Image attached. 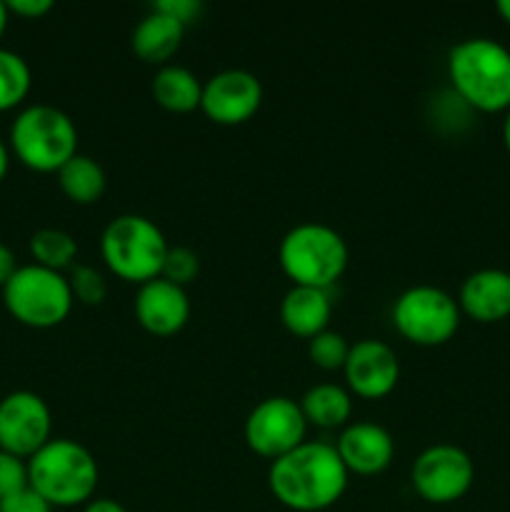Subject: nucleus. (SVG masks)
I'll return each instance as SVG.
<instances>
[{"instance_id":"f257e3e1","label":"nucleus","mask_w":510,"mask_h":512,"mask_svg":"<svg viewBox=\"0 0 510 512\" xmlns=\"http://www.w3.org/2000/svg\"><path fill=\"white\" fill-rule=\"evenodd\" d=\"M348 468L330 443L305 440L283 458L273 460L268 485L275 500L295 512H320L343 498Z\"/></svg>"},{"instance_id":"f03ea898","label":"nucleus","mask_w":510,"mask_h":512,"mask_svg":"<svg viewBox=\"0 0 510 512\" xmlns=\"http://www.w3.org/2000/svg\"><path fill=\"white\" fill-rule=\"evenodd\" d=\"M448 78L470 108L498 113L510 108V50L485 35L465 38L448 53Z\"/></svg>"},{"instance_id":"7ed1b4c3","label":"nucleus","mask_w":510,"mask_h":512,"mask_svg":"<svg viewBox=\"0 0 510 512\" xmlns=\"http://www.w3.org/2000/svg\"><path fill=\"white\" fill-rule=\"evenodd\" d=\"M98 475L93 453L70 438H50L28 458V485L53 508H73L93 500Z\"/></svg>"},{"instance_id":"20e7f679","label":"nucleus","mask_w":510,"mask_h":512,"mask_svg":"<svg viewBox=\"0 0 510 512\" xmlns=\"http://www.w3.org/2000/svg\"><path fill=\"white\" fill-rule=\"evenodd\" d=\"M278 260L293 285L328 290L348 268V245L330 225L300 223L280 240Z\"/></svg>"},{"instance_id":"39448f33","label":"nucleus","mask_w":510,"mask_h":512,"mask_svg":"<svg viewBox=\"0 0 510 512\" xmlns=\"http://www.w3.org/2000/svg\"><path fill=\"white\" fill-rule=\"evenodd\" d=\"M168 248L163 230L150 218L135 213L113 218L100 235V255L110 273L138 285L160 278Z\"/></svg>"},{"instance_id":"423d86ee","label":"nucleus","mask_w":510,"mask_h":512,"mask_svg":"<svg viewBox=\"0 0 510 512\" xmlns=\"http://www.w3.org/2000/svg\"><path fill=\"white\" fill-rule=\"evenodd\" d=\"M10 143L23 165L38 173H58L78 155V128L65 110L35 103L13 120Z\"/></svg>"},{"instance_id":"0eeeda50","label":"nucleus","mask_w":510,"mask_h":512,"mask_svg":"<svg viewBox=\"0 0 510 512\" xmlns=\"http://www.w3.org/2000/svg\"><path fill=\"white\" fill-rule=\"evenodd\" d=\"M3 303L15 320L30 328H55L73 310V290L58 270L23 265L3 288Z\"/></svg>"},{"instance_id":"6e6552de","label":"nucleus","mask_w":510,"mask_h":512,"mask_svg":"<svg viewBox=\"0 0 510 512\" xmlns=\"http://www.w3.org/2000/svg\"><path fill=\"white\" fill-rule=\"evenodd\" d=\"M460 305L448 290L435 285H413L393 303V325L405 340L415 345H443L458 333Z\"/></svg>"},{"instance_id":"1a4fd4ad","label":"nucleus","mask_w":510,"mask_h":512,"mask_svg":"<svg viewBox=\"0 0 510 512\" xmlns=\"http://www.w3.org/2000/svg\"><path fill=\"white\" fill-rule=\"evenodd\" d=\"M475 480V465L463 448L438 443L415 458L410 483L415 493L433 505H448L463 498Z\"/></svg>"},{"instance_id":"9d476101","label":"nucleus","mask_w":510,"mask_h":512,"mask_svg":"<svg viewBox=\"0 0 510 512\" xmlns=\"http://www.w3.org/2000/svg\"><path fill=\"white\" fill-rule=\"evenodd\" d=\"M305 420L300 403L285 395L265 398L245 418V443L253 453L278 460L305 443Z\"/></svg>"},{"instance_id":"9b49d317","label":"nucleus","mask_w":510,"mask_h":512,"mask_svg":"<svg viewBox=\"0 0 510 512\" xmlns=\"http://www.w3.org/2000/svg\"><path fill=\"white\" fill-rule=\"evenodd\" d=\"M53 415L38 393L15 390L0 400V450L15 458H33L50 440Z\"/></svg>"},{"instance_id":"f8f14e48","label":"nucleus","mask_w":510,"mask_h":512,"mask_svg":"<svg viewBox=\"0 0 510 512\" xmlns=\"http://www.w3.org/2000/svg\"><path fill=\"white\" fill-rule=\"evenodd\" d=\"M263 103V83L243 68H228L203 83L200 110L218 125H240L253 118Z\"/></svg>"},{"instance_id":"ddd939ff","label":"nucleus","mask_w":510,"mask_h":512,"mask_svg":"<svg viewBox=\"0 0 510 512\" xmlns=\"http://www.w3.org/2000/svg\"><path fill=\"white\" fill-rule=\"evenodd\" d=\"M343 373L350 393L365 400H380L393 393V388L398 385L400 363L398 355L388 343L365 338L350 345Z\"/></svg>"},{"instance_id":"4468645a","label":"nucleus","mask_w":510,"mask_h":512,"mask_svg":"<svg viewBox=\"0 0 510 512\" xmlns=\"http://www.w3.org/2000/svg\"><path fill=\"white\" fill-rule=\"evenodd\" d=\"M135 318L150 335L168 338L180 333L190 318V298L185 288L165 278L148 280L135 295Z\"/></svg>"},{"instance_id":"2eb2a0df","label":"nucleus","mask_w":510,"mask_h":512,"mask_svg":"<svg viewBox=\"0 0 510 512\" xmlns=\"http://www.w3.org/2000/svg\"><path fill=\"white\" fill-rule=\"evenodd\" d=\"M340 460L355 475H378L393 463L395 440L383 425L368 423H348L335 443Z\"/></svg>"},{"instance_id":"dca6fc26","label":"nucleus","mask_w":510,"mask_h":512,"mask_svg":"<svg viewBox=\"0 0 510 512\" xmlns=\"http://www.w3.org/2000/svg\"><path fill=\"white\" fill-rule=\"evenodd\" d=\"M458 305L465 315L480 323H498L510 315V273L483 268L470 273L460 285Z\"/></svg>"},{"instance_id":"f3484780","label":"nucleus","mask_w":510,"mask_h":512,"mask_svg":"<svg viewBox=\"0 0 510 512\" xmlns=\"http://www.w3.org/2000/svg\"><path fill=\"white\" fill-rule=\"evenodd\" d=\"M330 315H333V303L328 290L320 288L293 285L280 303V320L298 338L310 340L328 330Z\"/></svg>"},{"instance_id":"a211bd4d","label":"nucleus","mask_w":510,"mask_h":512,"mask_svg":"<svg viewBox=\"0 0 510 512\" xmlns=\"http://www.w3.org/2000/svg\"><path fill=\"white\" fill-rule=\"evenodd\" d=\"M183 35L185 25L180 20L150 8V13L143 15L140 23L135 25L130 45H133L135 55L145 63L168 65V60L173 58L175 50L183 43Z\"/></svg>"},{"instance_id":"6ab92c4d","label":"nucleus","mask_w":510,"mask_h":512,"mask_svg":"<svg viewBox=\"0 0 510 512\" xmlns=\"http://www.w3.org/2000/svg\"><path fill=\"white\" fill-rule=\"evenodd\" d=\"M150 90H153L155 103L170 113H190V110L200 108V98H203V83L198 80V75L173 63L160 65Z\"/></svg>"},{"instance_id":"aec40b11","label":"nucleus","mask_w":510,"mask_h":512,"mask_svg":"<svg viewBox=\"0 0 510 512\" xmlns=\"http://www.w3.org/2000/svg\"><path fill=\"white\" fill-rule=\"evenodd\" d=\"M305 420L318 428H345L353 415V398L335 383L313 385L300 400Z\"/></svg>"},{"instance_id":"412c9836","label":"nucleus","mask_w":510,"mask_h":512,"mask_svg":"<svg viewBox=\"0 0 510 512\" xmlns=\"http://www.w3.org/2000/svg\"><path fill=\"white\" fill-rule=\"evenodd\" d=\"M58 183L60 190H63L73 203L90 205L95 203V200H100V195L105 193L108 178H105V170L98 160L90 158V155L78 153L58 170Z\"/></svg>"},{"instance_id":"4be33fe9","label":"nucleus","mask_w":510,"mask_h":512,"mask_svg":"<svg viewBox=\"0 0 510 512\" xmlns=\"http://www.w3.org/2000/svg\"><path fill=\"white\" fill-rule=\"evenodd\" d=\"M30 253H33L35 263L43 265L50 270H63L70 268L78 255V245L70 233L60 228H40L35 230L30 238Z\"/></svg>"},{"instance_id":"5701e85b","label":"nucleus","mask_w":510,"mask_h":512,"mask_svg":"<svg viewBox=\"0 0 510 512\" xmlns=\"http://www.w3.org/2000/svg\"><path fill=\"white\" fill-rule=\"evenodd\" d=\"M30 83H33L30 65L25 63L23 55L0 48V110H10L23 103Z\"/></svg>"},{"instance_id":"b1692460","label":"nucleus","mask_w":510,"mask_h":512,"mask_svg":"<svg viewBox=\"0 0 510 512\" xmlns=\"http://www.w3.org/2000/svg\"><path fill=\"white\" fill-rule=\"evenodd\" d=\"M348 353H350L348 340H345L340 333H333V330H323V333L308 340L310 360L323 370L343 368L345 360H348Z\"/></svg>"},{"instance_id":"393cba45","label":"nucleus","mask_w":510,"mask_h":512,"mask_svg":"<svg viewBox=\"0 0 510 512\" xmlns=\"http://www.w3.org/2000/svg\"><path fill=\"white\" fill-rule=\"evenodd\" d=\"M198 270H200L198 253H195L193 248H188V245H173V248H168V253H165L160 278L185 288L188 283H193Z\"/></svg>"},{"instance_id":"a878e982","label":"nucleus","mask_w":510,"mask_h":512,"mask_svg":"<svg viewBox=\"0 0 510 512\" xmlns=\"http://www.w3.org/2000/svg\"><path fill=\"white\" fill-rule=\"evenodd\" d=\"M68 283L70 290H73V298L85 305H100L105 300V295H108V283L90 265H73Z\"/></svg>"},{"instance_id":"bb28decb","label":"nucleus","mask_w":510,"mask_h":512,"mask_svg":"<svg viewBox=\"0 0 510 512\" xmlns=\"http://www.w3.org/2000/svg\"><path fill=\"white\" fill-rule=\"evenodd\" d=\"M28 485V463L0 450V500Z\"/></svg>"},{"instance_id":"cd10ccee","label":"nucleus","mask_w":510,"mask_h":512,"mask_svg":"<svg viewBox=\"0 0 510 512\" xmlns=\"http://www.w3.org/2000/svg\"><path fill=\"white\" fill-rule=\"evenodd\" d=\"M53 505L43 498L40 493H35L30 485H25L18 493L8 495V498L0 500V512H50Z\"/></svg>"},{"instance_id":"c85d7f7f","label":"nucleus","mask_w":510,"mask_h":512,"mask_svg":"<svg viewBox=\"0 0 510 512\" xmlns=\"http://www.w3.org/2000/svg\"><path fill=\"white\" fill-rule=\"evenodd\" d=\"M153 8L160 10V13L170 15V18L180 20V23L188 28V23H193V20L200 15L203 3H200V0H158V3H153Z\"/></svg>"},{"instance_id":"c756f323","label":"nucleus","mask_w":510,"mask_h":512,"mask_svg":"<svg viewBox=\"0 0 510 512\" xmlns=\"http://www.w3.org/2000/svg\"><path fill=\"white\" fill-rule=\"evenodd\" d=\"M5 8H8V13L13 10V13L23 15V18H40V15L53 10V0H8Z\"/></svg>"},{"instance_id":"7c9ffc66","label":"nucleus","mask_w":510,"mask_h":512,"mask_svg":"<svg viewBox=\"0 0 510 512\" xmlns=\"http://www.w3.org/2000/svg\"><path fill=\"white\" fill-rule=\"evenodd\" d=\"M18 270V263H15V253L5 243H0V288H5L10 278Z\"/></svg>"},{"instance_id":"2f4dec72","label":"nucleus","mask_w":510,"mask_h":512,"mask_svg":"<svg viewBox=\"0 0 510 512\" xmlns=\"http://www.w3.org/2000/svg\"><path fill=\"white\" fill-rule=\"evenodd\" d=\"M83 512H128L118 500H110V498H95L85 503Z\"/></svg>"},{"instance_id":"473e14b6","label":"nucleus","mask_w":510,"mask_h":512,"mask_svg":"<svg viewBox=\"0 0 510 512\" xmlns=\"http://www.w3.org/2000/svg\"><path fill=\"white\" fill-rule=\"evenodd\" d=\"M8 163H10L8 148H5V143L0 140V180H3L5 173H8Z\"/></svg>"},{"instance_id":"72a5a7b5","label":"nucleus","mask_w":510,"mask_h":512,"mask_svg":"<svg viewBox=\"0 0 510 512\" xmlns=\"http://www.w3.org/2000/svg\"><path fill=\"white\" fill-rule=\"evenodd\" d=\"M495 8H498L500 18H503L505 23H510V0H498V3H495Z\"/></svg>"},{"instance_id":"f704fd0d","label":"nucleus","mask_w":510,"mask_h":512,"mask_svg":"<svg viewBox=\"0 0 510 512\" xmlns=\"http://www.w3.org/2000/svg\"><path fill=\"white\" fill-rule=\"evenodd\" d=\"M503 143H505V148H508V153H510V108L505 110V120H503Z\"/></svg>"},{"instance_id":"c9c22d12","label":"nucleus","mask_w":510,"mask_h":512,"mask_svg":"<svg viewBox=\"0 0 510 512\" xmlns=\"http://www.w3.org/2000/svg\"><path fill=\"white\" fill-rule=\"evenodd\" d=\"M5 25H8V8H5V3L0 0V38H3L5 33Z\"/></svg>"}]
</instances>
